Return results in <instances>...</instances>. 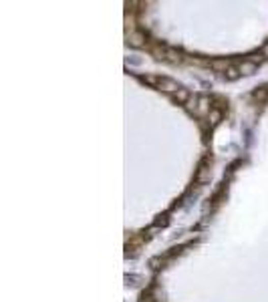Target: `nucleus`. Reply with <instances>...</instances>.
Here are the masks:
<instances>
[{
  "label": "nucleus",
  "mask_w": 268,
  "mask_h": 302,
  "mask_svg": "<svg viewBox=\"0 0 268 302\" xmlns=\"http://www.w3.org/2000/svg\"><path fill=\"white\" fill-rule=\"evenodd\" d=\"M139 81L152 85L154 89H158L161 93H167L169 97H171L173 93H177V91L184 87V85H180L177 81H173V79H169V77H165V75H145V77H139Z\"/></svg>",
  "instance_id": "nucleus-1"
},
{
  "label": "nucleus",
  "mask_w": 268,
  "mask_h": 302,
  "mask_svg": "<svg viewBox=\"0 0 268 302\" xmlns=\"http://www.w3.org/2000/svg\"><path fill=\"white\" fill-rule=\"evenodd\" d=\"M186 109H188L194 117L202 119V117H208V115L212 113L214 103H212V97H208V95H196V97L190 99V103L186 105Z\"/></svg>",
  "instance_id": "nucleus-2"
},
{
  "label": "nucleus",
  "mask_w": 268,
  "mask_h": 302,
  "mask_svg": "<svg viewBox=\"0 0 268 302\" xmlns=\"http://www.w3.org/2000/svg\"><path fill=\"white\" fill-rule=\"evenodd\" d=\"M127 43L131 45V47H145V33H141V31H131L129 35H127Z\"/></svg>",
  "instance_id": "nucleus-3"
},
{
  "label": "nucleus",
  "mask_w": 268,
  "mask_h": 302,
  "mask_svg": "<svg viewBox=\"0 0 268 302\" xmlns=\"http://www.w3.org/2000/svg\"><path fill=\"white\" fill-rule=\"evenodd\" d=\"M238 71H240V75H252V73L256 71V63H250V61H242V63L238 65Z\"/></svg>",
  "instance_id": "nucleus-4"
}]
</instances>
